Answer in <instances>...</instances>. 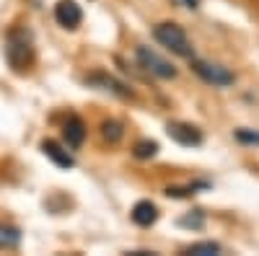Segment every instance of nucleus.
I'll return each instance as SVG.
<instances>
[{
	"label": "nucleus",
	"instance_id": "nucleus-14",
	"mask_svg": "<svg viewBox=\"0 0 259 256\" xmlns=\"http://www.w3.org/2000/svg\"><path fill=\"white\" fill-rule=\"evenodd\" d=\"M135 158H153L156 153H158V142H153V140H140L138 145H135Z\"/></svg>",
	"mask_w": 259,
	"mask_h": 256
},
{
	"label": "nucleus",
	"instance_id": "nucleus-2",
	"mask_svg": "<svg viewBox=\"0 0 259 256\" xmlns=\"http://www.w3.org/2000/svg\"><path fill=\"white\" fill-rule=\"evenodd\" d=\"M153 36L161 47H166L168 52H174L179 57H192V44L187 39V31L179 24H171V21H163L153 29Z\"/></svg>",
	"mask_w": 259,
	"mask_h": 256
},
{
	"label": "nucleus",
	"instance_id": "nucleus-4",
	"mask_svg": "<svg viewBox=\"0 0 259 256\" xmlns=\"http://www.w3.org/2000/svg\"><path fill=\"white\" fill-rule=\"evenodd\" d=\"M192 70L197 73L205 83L210 85H218V88H223V85H233V73L223 65H215V62H207V60H194L192 57Z\"/></svg>",
	"mask_w": 259,
	"mask_h": 256
},
{
	"label": "nucleus",
	"instance_id": "nucleus-1",
	"mask_svg": "<svg viewBox=\"0 0 259 256\" xmlns=\"http://www.w3.org/2000/svg\"><path fill=\"white\" fill-rule=\"evenodd\" d=\"M6 62L13 73H26L34 62V36L29 29H11L6 36Z\"/></svg>",
	"mask_w": 259,
	"mask_h": 256
},
{
	"label": "nucleus",
	"instance_id": "nucleus-3",
	"mask_svg": "<svg viewBox=\"0 0 259 256\" xmlns=\"http://www.w3.org/2000/svg\"><path fill=\"white\" fill-rule=\"evenodd\" d=\"M138 62H140V68H145L150 75H156V78H163V80H171V78H177V68L171 65L168 60H163L158 52H153L150 47H138Z\"/></svg>",
	"mask_w": 259,
	"mask_h": 256
},
{
	"label": "nucleus",
	"instance_id": "nucleus-5",
	"mask_svg": "<svg viewBox=\"0 0 259 256\" xmlns=\"http://www.w3.org/2000/svg\"><path fill=\"white\" fill-rule=\"evenodd\" d=\"M166 132H168L171 140L179 142V145H184V147H197V145H202V132H200L194 124H187V122H168Z\"/></svg>",
	"mask_w": 259,
	"mask_h": 256
},
{
	"label": "nucleus",
	"instance_id": "nucleus-8",
	"mask_svg": "<svg viewBox=\"0 0 259 256\" xmlns=\"http://www.w3.org/2000/svg\"><path fill=\"white\" fill-rule=\"evenodd\" d=\"M62 137H65V142H68V147H73V150L80 147L83 140H85V124H83V119L70 114L68 122H65V127H62Z\"/></svg>",
	"mask_w": 259,
	"mask_h": 256
},
{
	"label": "nucleus",
	"instance_id": "nucleus-15",
	"mask_svg": "<svg viewBox=\"0 0 259 256\" xmlns=\"http://www.w3.org/2000/svg\"><path fill=\"white\" fill-rule=\"evenodd\" d=\"M236 140H239V142H246V145H259V132L236 130Z\"/></svg>",
	"mask_w": 259,
	"mask_h": 256
},
{
	"label": "nucleus",
	"instance_id": "nucleus-11",
	"mask_svg": "<svg viewBox=\"0 0 259 256\" xmlns=\"http://www.w3.org/2000/svg\"><path fill=\"white\" fill-rule=\"evenodd\" d=\"M18 243H21V230L0 223V248L11 251V248H18Z\"/></svg>",
	"mask_w": 259,
	"mask_h": 256
},
{
	"label": "nucleus",
	"instance_id": "nucleus-10",
	"mask_svg": "<svg viewBox=\"0 0 259 256\" xmlns=\"http://www.w3.org/2000/svg\"><path fill=\"white\" fill-rule=\"evenodd\" d=\"M130 215H133V220L140 228H150V225L158 220V207L153 202H148V199H140V202H135V207H133Z\"/></svg>",
	"mask_w": 259,
	"mask_h": 256
},
{
	"label": "nucleus",
	"instance_id": "nucleus-13",
	"mask_svg": "<svg viewBox=\"0 0 259 256\" xmlns=\"http://www.w3.org/2000/svg\"><path fill=\"white\" fill-rule=\"evenodd\" d=\"M189 256H215V253H221V243H215V241H202V243H192L187 248Z\"/></svg>",
	"mask_w": 259,
	"mask_h": 256
},
{
	"label": "nucleus",
	"instance_id": "nucleus-9",
	"mask_svg": "<svg viewBox=\"0 0 259 256\" xmlns=\"http://www.w3.org/2000/svg\"><path fill=\"white\" fill-rule=\"evenodd\" d=\"M85 83L99 85L101 91H112V93L119 96V98H133V91H130L127 85H122L119 80H114V78H109V75H104V73H96V75H91V78H85Z\"/></svg>",
	"mask_w": 259,
	"mask_h": 256
},
{
	"label": "nucleus",
	"instance_id": "nucleus-12",
	"mask_svg": "<svg viewBox=\"0 0 259 256\" xmlns=\"http://www.w3.org/2000/svg\"><path fill=\"white\" fill-rule=\"evenodd\" d=\"M101 137L106 140V142H112V145H117L122 137H124V130H122V124L119 122H114V119H106L104 124H101Z\"/></svg>",
	"mask_w": 259,
	"mask_h": 256
},
{
	"label": "nucleus",
	"instance_id": "nucleus-6",
	"mask_svg": "<svg viewBox=\"0 0 259 256\" xmlns=\"http://www.w3.org/2000/svg\"><path fill=\"white\" fill-rule=\"evenodd\" d=\"M55 21L62 29H78L83 21V11L75 0H60L55 6Z\"/></svg>",
	"mask_w": 259,
	"mask_h": 256
},
{
	"label": "nucleus",
	"instance_id": "nucleus-17",
	"mask_svg": "<svg viewBox=\"0 0 259 256\" xmlns=\"http://www.w3.org/2000/svg\"><path fill=\"white\" fill-rule=\"evenodd\" d=\"M182 3H184L187 8H197V0H182Z\"/></svg>",
	"mask_w": 259,
	"mask_h": 256
},
{
	"label": "nucleus",
	"instance_id": "nucleus-16",
	"mask_svg": "<svg viewBox=\"0 0 259 256\" xmlns=\"http://www.w3.org/2000/svg\"><path fill=\"white\" fill-rule=\"evenodd\" d=\"M182 225H192V228H202V215H200V212H197V218H194V220H192V215H189V218H184V220H182Z\"/></svg>",
	"mask_w": 259,
	"mask_h": 256
},
{
	"label": "nucleus",
	"instance_id": "nucleus-7",
	"mask_svg": "<svg viewBox=\"0 0 259 256\" xmlns=\"http://www.w3.org/2000/svg\"><path fill=\"white\" fill-rule=\"evenodd\" d=\"M41 153H45V156H47L55 166H60V168H73V166H75L73 153L65 150V147H62L60 142H55V140H45V142H41Z\"/></svg>",
	"mask_w": 259,
	"mask_h": 256
}]
</instances>
